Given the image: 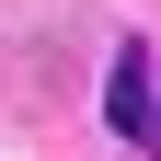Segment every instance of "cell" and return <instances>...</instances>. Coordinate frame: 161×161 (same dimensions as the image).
<instances>
[{"mask_svg": "<svg viewBox=\"0 0 161 161\" xmlns=\"http://www.w3.org/2000/svg\"><path fill=\"white\" fill-rule=\"evenodd\" d=\"M150 92H161V80H150V46L127 35V46H115V69H104V127L138 138V127H150Z\"/></svg>", "mask_w": 161, "mask_h": 161, "instance_id": "6da1fadb", "label": "cell"}, {"mask_svg": "<svg viewBox=\"0 0 161 161\" xmlns=\"http://www.w3.org/2000/svg\"><path fill=\"white\" fill-rule=\"evenodd\" d=\"M138 138H150V161H161V92H150V127H138Z\"/></svg>", "mask_w": 161, "mask_h": 161, "instance_id": "7a4b0ae2", "label": "cell"}]
</instances>
